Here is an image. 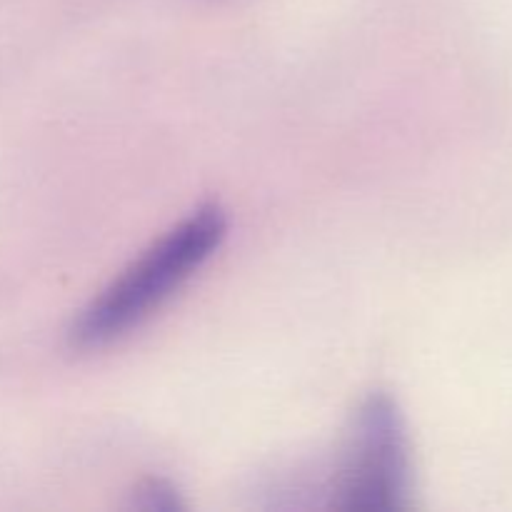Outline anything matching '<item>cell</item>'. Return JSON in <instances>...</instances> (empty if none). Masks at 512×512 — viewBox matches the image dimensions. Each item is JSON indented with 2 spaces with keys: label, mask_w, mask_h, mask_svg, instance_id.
Wrapping results in <instances>:
<instances>
[{
  "label": "cell",
  "mask_w": 512,
  "mask_h": 512,
  "mask_svg": "<svg viewBox=\"0 0 512 512\" xmlns=\"http://www.w3.org/2000/svg\"><path fill=\"white\" fill-rule=\"evenodd\" d=\"M225 233L228 218L215 203L185 215L80 310L70 328L73 345L105 348L140 328L213 258Z\"/></svg>",
  "instance_id": "6da1fadb"
},
{
  "label": "cell",
  "mask_w": 512,
  "mask_h": 512,
  "mask_svg": "<svg viewBox=\"0 0 512 512\" xmlns=\"http://www.w3.org/2000/svg\"><path fill=\"white\" fill-rule=\"evenodd\" d=\"M410 443L403 413L388 393H373L350 425L330 505L388 512L410 503Z\"/></svg>",
  "instance_id": "7a4b0ae2"
},
{
  "label": "cell",
  "mask_w": 512,
  "mask_h": 512,
  "mask_svg": "<svg viewBox=\"0 0 512 512\" xmlns=\"http://www.w3.org/2000/svg\"><path fill=\"white\" fill-rule=\"evenodd\" d=\"M133 508L148 510V512H168L183 508L178 490L165 480H148V483L138 485L133 493Z\"/></svg>",
  "instance_id": "3957f363"
}]
</instances>
